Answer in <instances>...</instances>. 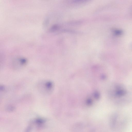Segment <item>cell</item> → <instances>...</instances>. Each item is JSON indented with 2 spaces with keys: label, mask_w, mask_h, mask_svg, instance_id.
Masks as SVG:
<instances>
[{
  "label": "cell",
  "mask_w": 132,
  "mask_h": 132,
  "mask_svg": "<svg viewBox=\"0 0 132 132\" xmlns=\"http://www.w3.org/2000/svg\"><path fill=\"white\" fill-rule=\"evenodd\" d=\"M15 109V107L12 105H9L6 107V110L7 111L9 112L13 111Z\"/></svg>",
  "instance_id": "cell-6"
},
{
  "label": "cell",
  "mask_w": 132,
  "mask_h": 132,
  "mask_svg": "<svg viewBox=\"0 0 132 132\" xmlns=\"http://www.w3.org/2000/svg\"><path fill=\"white\" fill-rule=\"evenodd\" d=\"M130 13L132 15V7H131V9H130Z\"/></svg>",
  "instance_id": "cell-9"
},
{
  "label": "cell",
  "mask_w": 132,
  "mask_h": 132,
  "mask_svg": "<svg viewBox=\"0 0 132 132\" xmlns=\"http://www.w3.org/2000/svg\"><path fill=\"white\" fill-rule=\"evenodd\" d=\"M127 89L122 85L119 84H115L112 88L111 94L114 100L123 99L127 95Z\"/></svg>",
  "instance_id": "cell-1"
},
{
  "label": "cell",
  "mask_w": 132,
  "mask_h": 132,
  "mask_svg": "<svg viewBox=\"0 0 132 132\" xmlns=\"http://www.w3.org/2000/svg\"><path fill=\"white\" fill-rule=\"evenodd\" d=\"M119 113H115L112 116L111 119V127L114 129L122 128L126 122V120Z\"/></svg>",
  "instance_id": "cell-2"
},
{
  "label": "cell",
  "mask_w": 132,
  "mask_h": 132,
  "mask_svg": "<svg viewBox=\"0 0 132 132\" xmlns=\"http://www.w3.org/2000/svg\"><path fill=\"white\" fill-rule=\"evenodd\" d=\"M27 63V60L25 58L19 57L15 59L13 61V65L14 68L19 69L24 67Z\"/></svg>",
  "instance_id": "cell-5"
},
{
  "label": "cell",
  "mask_w": 132,
  "mask_h": 132,
  "mask_svg": "<svg viewBox=\"0 0 132 132\" xmlns=\"http://www.w3.org/2000/svg\"><path fill=\"white\" fill-rule=\"evenodd\" d=\"M47 121V120L42 118H37L32 120L29 125L27 127V131H29L32 130L33 127L37 129H40L44 128Z\"/></svg>",
  "instance_id": "cell-4"
},
{
  "label": "cell",
  "mask_w": 132,
  "mask_h": 132,
  "mask_svg": "<svg viewBox=\"0 0 132 132\" xmlns=\"http://www.w3.org/2000/svg\"><path fill=\"white\" fill-rule=\"evenodd\" d=\"M88 0H73V2L75 3H78L87 1Z\"/></svg>",
  "instance_id": "cell-7"
},
{
  "label": "cell",
  "mask_w": 132,
  "mask_h": 132,
  "mask_svg": "<svg viewBox=\"0 0 132 132\" xmlns=\"http://www.w3.org/2000/svg\"><path fill=\"white\" fill-rule=\"evenodd\" d=\"M38 88L39 90L44 94H48L53 90V84L51 81L46 80L41 81L38 84Z\"/></svg>",
  "instance_id": "cell-3"
},
{
  "label": "cell",
  "mask_w": 132,
  "mask_h": 132,
  "mask_svg": "<svg viewBox=\"0 0 132 132\" xmlns=\"http://www.w3.org/2000/svg\"><path fill=\"white\" fill-rule=\"evenodd\" d=\"M0 90L1 91H4L5 89V87L3 85H0Z\"/></svg>",
  "instance_id": "cell-8"
}]
</instances>
